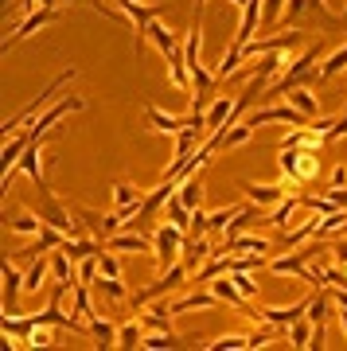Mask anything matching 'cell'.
Listing matches in <instances>:
<instances>
[{
    "label": "cell",
    "instance_id": "d4e9b609",
    "mask_svg": "<svg viewBox=\"0 0 347 351\" xmlns=\"http://www.w3.org/2000/svg\"><path fill=\"white\" fill-rule=\"evenodd\" d=\"M270 226H277V230H285L289 223H293V215H300V199H293V195H285V199L277 203V207H270Z\"/></svg>",
    "mask_w": 347,
    "mask_h": 351
},
{
    "label": "cell",
    "instance_id": "60d3db41",
    "mask_svg": "<svg viewBox=\"0 0 347 351\" xmlns=\"http://www.w3.org/2000/svg\"><path fill=\"white\" fill-rule=\"evenodd\" d=\"M328 188H347V164H335L328 176Z\"/></svg>",
    "mask_w": 347,
    "mask_h": 351
},
{
    "label": "cell",
    "instance_id": "ee69618b",
    "mask_svg": "<svg viewBox=\"0 0 347 351\" xmlns=\"http://www.w3.org/2000/svg\"><path fill=\"white\" fill-rule=\"evenodd\" d=\"M324 195H328V199H332L335 207H347V188H328Z\"/></svg>",
    "mask_w": 347,
    "mask_h": 351
},
{
    "label": "cell",
    "instance_id": "603a6c76",
    "mask_svg": "<svg viewBox=\"0 0 347 351\" xmlns=\"http://www.w3.org/2000/svg\"><path fill=\"white\" fill-rule=\"evenodd\" d=\"M47 269H51V258H32L27 262V274H24V293H39L43 289V281H47Z\"/></svg>",
    "mask_w": 347,
    "mask_h": 351
},
{
    "label": "cell",
    "instance_id": "8d00e7d4",
    "mask_svg": "<svg viewBox=\"0 0 347 351\" xmlns=\"http://www.w3.org/2000/svg\"><path fill=\"white\" fill-rule=\"evenodd\" d=\"M98 277H101L98 254H94V258H82V262H78V281H82V285H94Z\"/></svg>",
    "mask_w": 347,
    "mask_h": 351
},
{
    "label": "cell",
    "instance_id": "83f0119b",
    "mask_svg": "<svg viewBox=\"0 0 347 351\" xmlns=\"http://www.w3.org/2000/svg\"><path fill=\"white\" fill-rule=\"evenodd\" d=\"M8 230H12V234H39V230H43V219H39V211H27V215H16V219H8Z\"/></svg>",
    "mask_w": 347,
    "mask_h": 351
},
{
    "label": "cell",
    "instance_id": "2e32d148",
    "mask_svg": "<svg viewBox=\"0 0 347 351\" xmlns=\"http://www.w3.org/2000/svg\"><path fill=\"white\" fill-rule=\"evenodd\" d=\"M219 297L215 293H207V289H191V293H184V297H172V313H187V308H219Z\"/></svg>",
    "mask_w": 347,
    "mask_h": 351
},
{
    "label": "cell",
    "instance_id": "e0dca14e",
    "mask_svg": "<svg viewBox=\"0 0 347 351\" xmlns=\"http://www.w3.org/2000/svg\"><path fill=\"white\" fill-rule=\"evenodd\" d=\"M309 301H312V297H300L297 304H285V308H261V320H270V324L289 328L293 320H300V316L309 313Z\"/></svg>",
    "mask_w": 347,
    "mask_h": 351
},
{
    "label": "cell",
    "instance_id": "c3c4849f",
    "mask_svg": "<svg viewBox=\"0 0 347 351\" xmlns=\"http://www.w3.org/2000/svg\"><path fill=\"white\" fill-rule=\"evenodd\" d=\"M8 4H12V0H4V12H8Z\"/></svg>",
    "mask_w": 347,
    "mask_h": 351
},
{
    "label": "cell",
    "instance_id": "74e56055",
    "mask_svg": "<svg viewBox=\"0 0 347 351\" xmlns=\"http://www.w3.org/2000/svg\"><path fill=\"white\" fill-rule=\"evenodd\" d=\"M211 351H235V348H250V336H219L215 343H203Z\"/></svg>",
    "mask_w": 347,
    "mask_h": 351
},
{
    "label": "cell",
    "instance_id": "44dd1931",
    "mask_svg": "<svg viewBox=\"0 0 347 351\" xmlns=\"http://www.w3.org/2000/svg\"><path fill=\"white\" fill-rule=\"evenodd\" d=\"M285 101L293 110H300L304 117H320V101H316V94H309V86H293L285 94Z\"/></svg>",
    "mask_w": 347,
    "mask_h": 351
},
{
    "label": "cell",
    "instance_id": "1f68e13d",
    "mask_svg": "<svg viewBox=\"0 0 347 351\" xmlns=\"http://www.w3.org/2000/svg\"><path fill=\"white\" fill-rule=\"evenodd\" d=\"M94 289H98V293H106L110 301H129V289H125L121 277H98V281H94Z\"/></svg>",
    "mask_w": 347,
    "mask_h": 351
},
{
    "label": "cell",
    "instance_id": "7bdbcfd3",
    "mask_svg": "<svg viewBox=\"0 0 347 351\" xmlns=\"http://www.w3.org/2000/svg\"><path fill=\"white\" fill-rule=\"evenodd\" d=\"M344 137H347V113H344V117H335L332 133H328V141H344Z\"/></svg>",
    "mask_w": 347,
    "mask_h": 351
},
{
    "label": "cell",
    "instance_id": "4316f807",
    "mask_svg": "<svg viewBox=\"0 0 347 351\" xmlns=\"http://www.w3.org/2000/svg\"><path fill=\"white\" fill-rule=\"evenodd\" d=\"M180 199H184V207H191V211H199V199H203V172L187 176L184 184H180Z\"/></svg>",
    "mask_w": 347,
    "mask_h": 351
},
{
    "label": "cell",
    "instance_id": "7c38bea8",
    "mask_svg": "<svg viewBox=\"0 0 347 351\" xmlns=\"http://www.w3.org/2000/svg\"><path fill=\"white\" fill-rule=\"evenodd\" d=\"M55 20H59V12H55V8H32V12H27L24 20H20V27H16V32H8V36H4V51H12L16 43H20V39L36 36L39 27L55 24Z\"/></svg>",
    "mask_w": 347,
    "mask_h": 351
},
{
    "label": "cell",
    "instance_id": "681fc988",
    "mask_svg": "<svg viewBox=\"0 0 347 351\" xmlns=\"http://www.w3.org/2000/svg\"><path fill=\"white\" fill-rule=\"evenodd\" d=\"M94 4H98V0H94ZM98 8H101V4H98ZM101 12H106V8H101Z\"/></svg>",
    "mask_w": 347,
    "mask_h": 351
},
{
    "label": "cell",
    "instance_id": "ffe728a7",
    "mask_svg": "<svg viewBox=\"0 0 347 351\" xmlns=\"http://www.w3.org/2000/svg\"><path fill=\"white\" fill-rule=\"evenodd\" d=\"M51 274H55V281H62V285H75L78 274H75V258L62 250H51Z\"/></svg>",
    "mask_w": 347,
    "mask_h": 351
},
{
    "label": "cell",
    "instance_id": "5bb4252c",
    "mask_svg": "<svg viewBox=\"0 0 347 351\" xmlns=\"http://www.w3.org/2000/svg\"><path fill=\"white\" fill-rule=\"evenodd\" d=\"M0 274H4V313H16V297H20V269L12 258H0Z\"/></svg>",
    "mask_w": 347,
    "mask_h": 351
},
{
    "label": "cell",
    "instance_id": "cb8c5ba5",
    "mask_svg": "<svg viewBox=\"0 0 347 351\" xmlns=\"http://www.w3.org/2000/svg\"><path fill=\"white\" fill-rule=\"evenodd\" d=\"M90 336H94V348H117V328L110 324V320H106V316H94V320H90Z\"/></svg>",
    "mask_w": 347,
    "mask_h": 351
},
{
    "label": "cell",
    "instance_id": "5b68a950",
    "mask_svg": "<svg viewBox=\"0 0 347 351\" xmlns=\"http://www.w3.org/2000/svg\"><path fill=\"white\" fill-rule=\"evenodd\" d=\"M125 16H129V24H133V39H136V55L145 51V32H149L152 20H160L164 8L160 4H141V0H113Z\"/></svg>",
    "mask_w": 347,
    "mask_h": 351
},
{
    "label": "cell",
    "instance_id": "8fae6325",
    "mask_svg": "<svg viewBox=\"0 0 347 351\" xmlns=\"http://www.w3.org/2000/svg\"><path fill=\"white\" fill-rule=\"evenodd\" d=\"M39 219L51 226H59L67 239H78V215H71V207L62 199H55V195H43V203H39Z\"/></svg>",
    "mask_w": 347,
    "mask_h": 351
},
{
    "label": "cell",
    "instance_id": "52a82bcc",
    "mask_svg": "<svg viewBox=\"0 0 347 351\" xmlns=\"http://www.w3.org/2000/svg\"><path fill=\"white\" fill-rule=\"evenodd\" d=\"M75 215H78V223L86 226L90 234L98 242H110L113 234H121V226L129 223L121 211H113V215H101V211H94V207H75Z\"/></svg>",
    "mask_w": 347,
    "mask_h": 351
},
{
    "label": "cell",
    "instance_id": "30bf717a",
    "mask_svg": "<svg viewBox=\"0 0 347 351\" xmlns=\"http://www.w3.org/2000/svg\"><path fill=\"white\" fill-rule=\"evenodd\" d=\"M246 121L254 129L258 125H270V121H281V125H297V129H309L312 125V117H304L300 110H293V106H265V110H254V113H246Z\"/></svg>",
    "mask_w": 347,
    "mask_h": 351
},
{
    "label": "cell",
    "instance_id": "277c9868",
    "mask_svg": "<svg viewBox=\"0 0 347 351\" xmlns=\"http://www.w3.org/2000/svg\"><path fill=\"white\" fill-rule=\"evenodd\" d=\"M187 277H191V265L180 258V262H172V265L160 274V281H152L149 289H141V293H136V297H133V308H141L145 301H156V297H164V293H172V289L187 285Z\"/></svg>",
    "mask_w": 347,
    "mask_h": 351
},
{
    "label": "cell",
    "instance_id": "e575fe53",
    "mask_svg": "<svg viewBox=\"0 0 347 351\" xmlns=\"http://www.w3.org/2000/svg\"><path fill=\"white\" fill-rule=\"evenodd\" d=\"M285 4H289V0H261V27H265V32H270V27L281 20Z\"/></svg>",
    "mask_w": 347,
    "mask_h": 351
},
{
    "label": "cell",
    "instance_id": "f1b7e54d",
    "mask_svg": "<svg viewBox=\"0 0 347 351\" xmlns=\"http://www.w3.org/2000/svg\"><path fill=\"white\" fill-rule=\"evenodd\" d=\"M270 265V254H230V274H254Z\"/></svg>",
    "mask_w": 347,
    "mask_h": 351
},
{
    "label": "cell",
    "instance_id": "bcb514c9",
    "mask_svg": "<svg viewBox=\"0 0 347 351\" xmlns=\"http://www.w3.org/2000/svg\"><path fill=\"white\" fill-rule=\"evenodd\" d=\"M332 254L339 265H347V242H332Z\"/></svg>",
    "mask_w": 347,
    "mask_h": 351
},
{
    "label": "cell",
    "instance_id": "6da1fadb",
    "mask_svg": "<svg viewBox=\"0 0 347 351\" xmlns=\"http://www.w3.org/2000/svg\"><path fill=\"white\" fill-rule=\"evenodd\" d=\"M320 55H324V43H320V39H312L309 47H304V55L293 59V63L285 66V75L273 82V94H281V98H285L293 86H309V82H316V71H320L316 63H320Z\"/></svg>",
    "mask_w": 347,
    "mask_h": 351
},
{
    "label": "cell",
    "instance_id": "b9f144b4",
    "mask_svg": "<svg viewBox=\"0 0 347 351\" xmlns=\"http://www.w3.org/2000/svg\"><path fill=\"white\" fill-rule=\"evenodd\" d=\"M235 277V285L242 289V293H246V297H258V285H254V281H250V274H230Z\"/></svg>",
    "mask_w": 347,
    "mask_h": 351
},
{
    "label": "cell",
    "instance_id": "d590c367",
    "mask_svg": "<svg viewBox=\"0 0 347 351\" xmlns=\"http://www.w3.org/2000/svg\"><path fill=\"white\" fill-rule=\"evenodd\" d=\"M90 289L94 285H78L75 289V313L82 316V320H94V316H98L94 313V304H90Z\"/></svg>",
    "mask_w": 347,
    "mask_h": 351
},
{
    "label": "cell",
    "instance_id": "7402d4cb",
    "mask_svg": "<svg viewBox=\"0 0 347 351\" xmlns=\"http://www.w3.org/2000/svg\"><path fill=\"white\" fill-rule=\"evenodd\" d=\"M320 176V152L297 149V184H312Z\"/></svg>",
    "mask_w": 347,
    "mask_h": 351
},
{
    "label": "cell",
    "instance_id": "f6af8a7d",
    "mask_svg": "<svg viewBox=\"0 0 347 351\" xmlns=\"http://www.w3.org/2000/svg\"><path fill=\"white\" fill-rule=\"evenodd\" d=\"M27 4V12H32V8H55V4H67V0H24Z\"/></svg>",
    "mask_w": 347,
    "mask_h": 351
},
{
    "label": "cell",
    "instance_id": "484cf974",
    "mask_svg": "<svg viewBox=\"0 0 347 351\" xmlns=\"http://www.w3.org/2000/svg\"><path fill=\"white\" fill-rule=\"evenodd\" d=\"M191 207H184V199H180V191H176L172 199L164 203V219H168V223H176L180 226V230H191Z\"/></svg>",
    "mask_w": 347,
    "mask_h": 351
},
{
    "label": "cell",
    "instance_id": "836d02e7",
    "mask_svg": "<svg viewBox=\"0 0 347 351\" xmlns=\"http://www.w3.org/2000/svg\"><path fill=\"white\" fill-rule=\"evenodd\" d=\"M110 250H129V254H141V250H149V242L141 239V234H113L110 242H106Z\"/></svg>",
    "mask_w": 347,
    "mask_h": 351
},
{
    "label": "cell",
    "instance_id": "d6986e66",
    "mask_svg": "<svg viewBox=\"0 0 347 351\" xmlns=\"http://www.w3.org/2000/svg\"><path fill=\"white\" fill-rule=\"evenodd\" d=\"M347 230V207H335L332 215H320V226H316V234L312 239H335V234H344Z\"/></svg>",
    "mask_w": 347,
    "mask_h": 351
},
{
    "label": "cell",
    "instance_id": "9a60e30c",
    "mask_svg": "<svg viewBox=\"0 0 347 351\" xmlns=\"http://www.w3.org/2000/svg\"><path fill=\"white\" fill-rule=\"evenodd\" d=\"M62 242H67V234H62L59 226H43L36 234V242H32V250H24V262H32V258H39V254H47V250H59Z\"/></svg>",
    "mask_w": 347,
    "mask_h": 351
},
{
    "label": "cell",
    "instance_id": "7a4b0ae2",
    "mask_svg": "<svg viewBox=\"0 0 347 351\" xmlns=\"http://www.w3.org/2000/svg\"><path fill=\"white\" fill-rule=\"evenodd\" d=\"M320 250H328V246H320V239H316V246L277 254V258H270V274H277V277H300V281H309V285H320L316 269H309V258H316Z\"/></svg>",
    "mask_w": 347,
    "mask_h": 351
},
{
    "label": "cell",
    "instance_id": "ac0fdd59",
    "mask_svg": "<svg viewBox=\"0 0 347 351\" xmlns=\"http://www.w3.org/2000/svg\"><path fill=\"white\" fill-rule=\"evenodd\" d=\"M223 274H230V254H219L211 262H203L195 274H191L187 285H207V281H215V277H223Z\"/></svg>",
    "mask_w": 347,
    "mask_h": 351
},
{
    "label": "cell",
    "instance_id": "3957f363",
    "mask_svg": "<svg viewBox=\"0 0 347 351\" xmlns=\"http://www.w3.org/2000/svg\"><path fill=\"white\" fill-rule=\"evenodd\" d=\"M71 78H75V71H62L59 78H55V82H51V86H43L36 94V101H32V106H27V110H20V113H12V117H8V121H4V137H16V129L20 125H27V121H36L39 113H43V106H51V101L59 98V90L67 86V82H71Z\"/></svg>",
    "mask_w": 347,
    "mask_h": 351
},
{
    "label": "cell",
    "instance_id": "d6a6232c",
    "mask_svg": "<svg viewBox=\"0 0 347 351\" xmlns=\"http://www.w3.org/2000/svg\"><path fill=\"white\" fill-rule=\"evenodd\" d=\"M289 343H293V348H309L312 343V320L309 316H300V320L289 324Z\"/></svg>",
    "mask_w": 347,
    "mask_h": 351
},
{
    "label": "cell",
    "instance_id": "9c48e42d",
    "mask_svg": "<svg viewBox=\"0 0 347 351\" xmlns=\"http://www.w3.org/2000/svg\"><path fill=\"white\" fill-rule=\"evenodd\" d=\"M152 246H156L160 265L168 269L172 262H180V250L187 246V230H180L176 223H160V226H156V239H152Z\"/></svg>",
    "mask_w": 347,
    "mask_h": 351
},
{
    "label": "cell",
    "instance_id": "f546056e",
    "mask_svg": "<svg viewBox=\"0 0 347 351\" xmlns=\"http://www.w3.org/2000/svg\"><path fill=\"white\" fill-rule=\"evenodd\" d=\"M141 339H145V324H141V316L117 328V348H125V351H129V348H141Z\"/></svg>",
    "mask_w": 347,
    "mask_h": 351
},
{
    "label": "cell",
    "instance_id": "4dcf8cb0",
    "mask_svg": "<svg viewBox=\"0 0 347 351\" xmlns=\"http://www.w3.org/2000/svg\"><path fill=\"white\" fill-rule=\"evenodd\" d=\"M347 71V43L339 51H332L328 59L320 63V71H316V78H335V75H344Z\"/></svg>",
    "mask_w": 347,
    "mask_h": 351
},
{
    "label": "cell",
    "instance_id": "ab89813d",
    "mask_svg": "<svg viewBox=\"0 0 347 351\" xmlns=\"http://www.w3.org/2000/svg\"><path fill=\"white\" fill-rule=\"evenodd\" d=\"M98 265H101V277H121V262H117L113 254L101 250V254H98Z\"/></svg>",
    "mask_w": 347,
    "mask_h": 351
},
{
    "label": "cell",
    "instance_id": "4fadbf2b",
    "mask_svg": "<svg viewBox=\"0 0 347 351\" xmlns=\"http://www.w3.org/2000/svg\"><path fill=\"white\" fill-rule=\"evenodd\" d=\"M238 188L246 191V199L250 203H258V207H265V211H270V207H277V203L285 199V180H281V184H254V180H242V184H238Z\"/></svg>",
    "mask_w": 347,
    "mask_h": 351
},
{
    "label": "cell",
    "instance_id": "8992f818",
    "mask_svg": "<svg viewBox=\"0 0 347 351\" xmlns=\"http://www.w3.org/2000/svg\"><path fill=\"white\" fill-rule=\"evenodd\" d=\"M145 117L152 121L156 133H172V137H176V133H184V129H191V125L207 129V117H203V113H195V110H191V113H164L160 106H152V101L145 106Z\"/></svg>",
    "mask_w": 347,
    "mask_h": 351
},
{
    "label": "cell",
    "instance_id": "f35d334b",
    "mask_svg": "<svg viewBox=\"0 0 347 351\" xmlns=\"http://www.w3.org/2000/svg\"><path fill=\"white\" fill-rule=\"evenodd\" d=\"M312 8H320V0H289V4H285L289 20H300V16L312 12Z\"/></svg>",
    "mask_w": 347,
    "mask_h": 351
},
{
    "label": "cell",
    "instance_id": "7dc6e473",
    "mask_svg": "<svg viewBox=\"0 0 347 351\" xmlns=\"http://www.w3.org/2000/svg\"><path fill=\"white\" fill-rule=\"evenodd\" d=\"M230 4H235V8H238V12H242V8H246V4H250V0H230Z\"/></svg>",
    "mask_w": 347,
    "mask_h": 351
},
{
    "label": "cell",
    "instance_id": "ba28073f",
    "mask_svg": "<svg viewBox=\"0 0 347 351\" xmlns=\"http://www.w3.org/2000/svg\"><path fill=\"white\" fill-rule=\"evenodd\" d=\"M82 106H86V101L78 98V94H67V98L59 101V106H51L47 113H39L36 121H32V125H27V145H32V141H43V133H47L51 125H59L62 117H67V113H75V110H82Z\"/></svg>",
    "mask_w": 347,
    "mask_h": 351
}]
</instances>
